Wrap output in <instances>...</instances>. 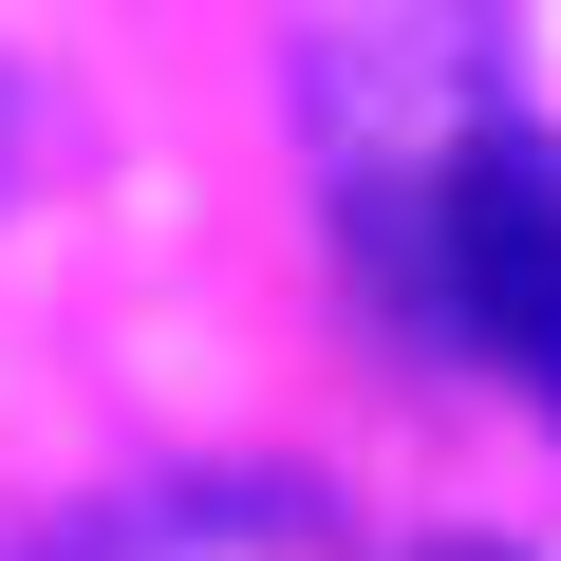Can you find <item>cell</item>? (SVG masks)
Returning a JSON list of instances; mask_svg holds the SVG:
<instances>
[{
    "label": "cell",
    "instance_id": "277c9868",
    "mask_svg": "<svg viewBox=\"0 0 561 561\" xmlns=\"http://www.w3.org/2000/svg\"><path fill=\"white\" fill-rule=\"evenodd\" d=\"M431 561H486V542H431Z\"/></svg>",
    "mask_w": 561,
    "mask_h": 561
},
{
    "label": "cell",
    "instance_id": "7a4b0ae2",
    "mask_svg": "<svg viewBox=\"0 0 561 561\" xmlns=\"http://www.w3.org/2000/svg\"><path fill=\"white\" fill-rule=\"evenodd\" d=\"M57 561H356V542H337V505H300V486H169V505L76 524Z\"/></svg>",
    "mask_w": 561,
    "mask_h": 561
},
{
    "label": "cell",
    "instance_id": "3957f363",
    "mask_svg": "<svg viewBox=\"0 0 561 561\" xmlns=\"http://www.w3.org/2000/svg\"><path fill=\"white\" fill-rule=\"evenodd\" d=\"M0 169H20V94H0Z\"/></svg>",
    "mask_w": 561,
    "mask_h": 561
},
{
    "label": "cell",
    "instance_id": "6da1fadb",
    "mask_svg": "<svg viewBox=\"0 0 561 561\" xmlns=\"http://www.w3.org/2000/svg\"><path fill=\"white\" fill-rule=\"evenodd\" d=\"M319 187L431 356L561 412V131L505 94L486 0H375L356 38H319Z\"/></svg>",
    "mask_w": 561,
    "mask_h": 561
}]
</instances>
